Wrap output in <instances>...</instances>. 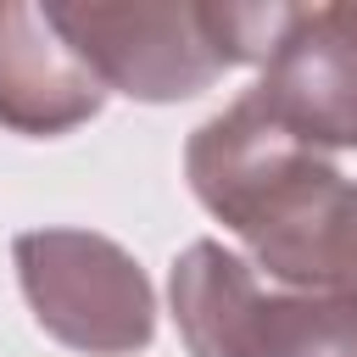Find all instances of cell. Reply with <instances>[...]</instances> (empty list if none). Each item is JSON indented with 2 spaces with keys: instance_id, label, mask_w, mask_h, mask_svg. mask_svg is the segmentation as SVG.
I'll use <instances>...</instances> for the list:
<instances>
[{
  "instance_id": "1",
  "label": "cell",
  "mask_w": 357,
  "mask_h": 357,
  "mask_svg": "<svg viewBox=\"0 0 357 357\" xmlns=\"http://www.w3.org/2000/svg\"><path fill=\"white\" fill-rule=\"evenodd\" d=\"M184 178L195 201L245 240L251 268L284 290H312L329 223L351 190L324 151H307L251 95H240L190 134Z\"/></svg>"
},
{
  "instance_id": "2",
  "label": "cell",
  "mask_w": 357,
  "mask_h": 357,
  "mask_svg": "<svg viewBox=\"0 0 357 357\" xmlns=\"http://www.w3.org/2000/svg\"><path fill=\"white\" fill-rule=\"evenodd\" d=\"M296 6L218 0H50L45 17L73 56L128 100H190L229 67L268 61Z\"/></svg>"
},
{
  "instance_id": "3",
  "label": "cell",
  "mask_w": 357,
  "mask_h": 357,
  "mask_svg": "<svg viewBox=\"0 0 357 357\" xmlns=\"http://www.w3.org/2000/svg\"><path fill=\"white\" fill-rule=\"evenodd\" d=\"M17 284L33 324L84 357H128L156 335V290L145 268L95 229H28L11 240Z\"/></svg>"
},
{
  "instance_id": "4",
  "label": "cell",
  "mask_w": 357,
  "mask_h": 357,
  "mask_svg": "<svg viewBox=\"0 0 357 357\" xmlns=\"http://www.w3.org/2000/svg\"><path fill=\"white\" fill-rule=\"evenodd\" d=\"M245 95L307 151H357V0L296 6Z\"/></svg>"
},
{
  "instance_id": "5",
  "label": "cell",
  "mask_w": 357,
  "mask_h": 357,
  "mask_svg": "<svg viewBox=\"0 0 357 357\" xmlns=\"http://www.w3.org/2000/svg\"><path fill=\"white\" fill-rule=\"evenodd\" d=\"M106 89L56 33L45 6L0 0V128L50 139L100 117Z\"/></svg>"
},
{
  "instance_id": "6",
  "label": "cell",
  "mask_w": 357,
  "mask_h": 357,
  "mask_svg": "<svg viewBox=\"0 0 357 357\" xmlns=\"http://www.w3.org/2000/svg\"><path fill=\"white\" fill-rule=\"evenodd\" d=\"M173 324L190 357H257L262 279L223 240H195L167 273Z\"/></svg>"
},
{
  "instance_id": "7",
  "label": "cell",
  "mask_w": 357,
  "mask_h": 357,
  "mask_svg": "<svg viewBox=\"0 0 357 357\" xmlns=\"http://www.w3.org/2000/svg\"><path fill=\"white\" fill-rule=\"evenodd\" d=\"M257 357H357L351 290H262Z\"/></svg>"
},
{
  "instance_id": "8",
  "label": "cell",
  "mask_w": 357,
  "mask_h": 357,
  "mask_svg": "<svg viewBox=\"0 0 357 357\" xmlns=\"http://www.w3.org/2000/svg\"><path fill=\"white\" fill-rule=\"evenodd\" d=\"M324 290H351L357 296V184L346 195V212H340V229H335V251H329V279Z\"/></svg>"
}]
</instances>
